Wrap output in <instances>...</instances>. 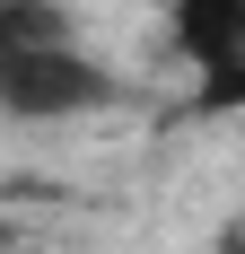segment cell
Segmentation results:
<instances>
[{
  "label": "cell",
  "instance_id": "1",
  "mask_svg": "<svg viewBox=\"0 0 245 254\" xmlns=\"http://www.w3.org/2000/svg\"><path fill=\"white\" fill-rule=\"evenodd\" d=\"M122 97V79L105 70L88 44H53V53H0V114L9 123H88Z\"/></svg>",
  "mask_w": 245,
  "mask_h": 254
},
{
  "label": "cell",
  "instance_id": "2",
  "mask_svg": "<svg viewBox=\"0 0 245 254\" xmlns=\"http://www.w3.org/2000/svg\"><path fill=\"white\" fill-rule=\"evenodd\" d=\"M167 35L201 114H245V0H167Z\"/></svg>",
  "mask_w": 245,
  "mask_h": 254
},
{
  "label": "cell",
  "instance_id": "3",
  "mask_svg": "<svg viewBox=\"0 0 245 254\" xmlns=\"http://www.w3.org/2000/svg\"><path fill=\"white\" fill-rule=\"evenodd\" d=\"M53 44H79L61 0H0V53H53Z\"/></svg>",
  "mask_w": 245,
  "mask_h": 254
},
{
  "label": "cell",
  "instance_id": "4",
  "mask_svg": "<svg viewBox=\"0 0 245 254\" xmlns=\"http://www.w3.org/2000/svg\"><path fill=\"white\" fill-rule=\"evenodd\" d=\"M210 254H245V210H237V219H219V237H210Z\"/></svg>",
  "mask_w": 245,
  "mask_h": 254
}]
</instances>
